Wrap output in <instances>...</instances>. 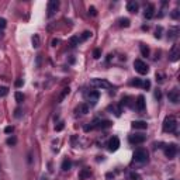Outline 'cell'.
Instances as JSON below:
<instances>
[{
  "label": "cell",
  "instance_id": "cell-33",
  "mask_svg": "<svg viewBox=\"0 0 180 180\" xmlns=\"http://www.w3.org/2000/svg\"><path fill=\"white\" fill-rule=\"evenodd\" d=\"M161 33H162V28L159 27V28L156 30V34H155V37H156V38H161Z\"/></svg>",
  "mask_w": 180,
  "mask_h": 180
},
{
  "label": "cell",
  "instance_id": "cell-32",
  "mask_svg": "<svg viewBox=\"0 0 180 180\" xmlns=\"http://www.w3.org/2000/svg\"><path fill=\"white\" fill-rule=\"evenodd\" d=\"M142 86H144L145 89H149V87H151V82H149V80H145V82H142Z\"/></svg>",
  "mask_w": 180,
  "mask_h": 180
},
{
  "label": "cell",
  "instance_id": "cell-10",
  "mask_svg": "<svg viewBox=\"0 0 180 180\" xmlns=\"http://www.w3.org/2000/svg\"><path fill=\"white\" fill-rule=\"evenodd\" d=\"M107 147H108V149H110L111 152L117 151V149H118V147H120V139H118L117 137H113V138H110V141H108Z\"/></svg>",
  "mask_w": 180,
  "mask_h": 180
},
{
  "label": "cell",
  "instance_id": "cell-18",
  "mask_svg": "<svg viewBox=\"0 0 180 180\" xmlns=\"http://www.w3.org/2000/svg\"><path fill=\"white\" fill-rule=\"evenodd\" d=\"M87 177H90V170H89V169H83L82 172L79 173V179H80V180H86Z\"/></svg>",
  "mask_w": 180,
  "mask_h": 180
},
{
  "label": "cell",
  "instance_id": "cell-8",
  "mask_svg": "<svg viewBox=\"0 0 180 180\" xmlns=\"http://www.w3.org/2000/svg\"><path fill=\"white\" fill-rule=\"evenodd\" d=\"M86 97H87L89 103H90L92 106H94L98 101V98H100V93H98L97 90H93V92H89V93L86 94Z\"/></svg>",
  "mask_w": 180,
  "mask_h": 180
},
{
  "label": "cell",
  "instance_id": "cell-41",
  "mask_svg": "<svg viewBox=\"0 0 180 180\" xmlns=\"http://www.w3.org/2000/svg\"><path fill=\"white\" fill-rule=\"evenodd\" d=\"M21 84H23V80H16V86H17V87H20Z\"/></svg>",
  "mask_w": 180,
  "mask_h": 180
},
{
  "label": "cell",
  "instance_id": "cell-4",
  "mask_svg": "<svg viewBox=\"0 0 180 180\" xmlns=\"http://www.w3.org/2000/svg\"><path fill=\"white\" fill-rule=\"evenodd\" d=\"M90 84L93 86V87H97V89H111L113 86H111V83H108L107 80H104V79H93Z\"/></svg>",
  "mask_w": 180,
  "mask_h": 180
},
{
  "label": "cell",
  "instance_id": "cell-19",
  "mask_svg": "<svg viewBox=\"0 0 180 180\" xmlns=\"http://www.w3.org/2000/svg\"><path fill=\"white\" fill-rule=\"evenodd\" d=\"M82 41H80V38L79 37H72L70 38V47H76V45H79Z\"/></svg>",
  "mask_w": 180,
  "mask_h": 180
},
{
  "label": "cell",
  "instance_id": "cell-39",
  "mask_svg": "<svg viewBox=\"0 0 180 180\" xmlns=\"http://www.w3.org/2000/svg\"><path fill=\"white\" fill-rule=\"evenodd\" d=\"M59 42H61L59 39H54V41H52V45H54V47H56V45H58Z\"/></svg>",
  "mask_w": 180,
  "mask_h": 180
},
{
  "label": "cell",
  "instance_id": "cell-28",
  "mask_svg": "<svg viewBox=\"0 0 180 180\" xmlns=\"http://www.w3.org/2000/svg\"><path fill=\"white\" fill-rule=\"evenodd\" d=\"M6 25H7V21L4 18H0V30H4Z\"/></svg>",
  "mask_w": 180,
  "mask_h": 180
},
{
  "label": "cell",
  "instance_id": "cell-5",
  "mask_svg": "<svg viewBox=\"0 0 180 180\" xmlns=\"http://www.w3.org/2000/svg\"><path fill=\"white\" fill-rule=\"evenodd\" d=\"M145 139H147V135H144V134H134V135H130V137H128V141H130V144H132V145L142 144V142H145Z\"/></svg>",
  "mask_w": 180,
  "mask_h": 180
},
{
  "label": "cell",
  "instance_id": "cell-27",
  "mask_svg": "<svg viewBox=\"0 0 180 180\" xmlns=\"http://www.w3.org/2000/svg\"><path fill=\"white\" fill-rule=\"evenodd\" d=\"M130 179L131 180H141V176H139L138 173H134V172H132L131 175H130Z\"/></svg>",
  "mask_w": 180,
  "mask_h": 180
},
{
  "label": "cell",
  "instance_id": "cell-29",
  "mask_svg": "<svg viewBox=\"0 0 180 180\" xmlns=\"http://www.w3.org/2000/svg\"><path fill=\"white\" fill-rule=\"evenodd\" d=\"M16 100L18 101V103H21V101L24 100V96H23L20 92H17V93H16Z\"/></svg>",
  "mask_w": 180,
  "mask_h": 180
},
{
  "label": "cell",
  "instance_id": "cell-25",
  "mask_svg": "<svg viewBox=\"0 0 180 180\" xmlns=\"http://www.w3.org/2000/svg\"><path fill=\"white\" fill-rule=\"evenodd\" d=\"M141 52H142L144 56H148V55H149V48L145 47V45H141Z\"/></svg>",
  "mask_w": 180,
  "mask_h": 180
},
{
  "label": "cell",
  "instance_id": "cell-6",
  "mask_svg": "<svg viewBox=\"0 0 180 180\" xmlns=\"http://www.w3.org/2000/svg\"><path fill=\"white\" fill-rule=\"evenodd\" d=\"M58 7H59V1H58V0H51L48 3V7H47V11H48L47 14H48V17L55 16Z\"/></svg>",
  "mask_w": 180,
  "mask_h": 180
},
{
  "label": "cell",
  "instance_id": "cell-43",
  "mask_svg": "<svg viewBox=\"0 0 180 180\" xmlns=\"http://www.w3.org/2000/svg\"><path fill=\"white\" fill-rule=\"evenodd\" d=\"M39 180H48V177H47V176H41V179Z\"/></svg>",
  "mask_w": 180,
  "mask_h": 180
},
{
  "label": "cell",
  "instance_id": "cell-23",
  "mask_svg": "<svg viewBox=\"0 0 180 180\" xmlns=\"http://www.w3.org/2000/svg\"><path fill=\"white\" fill-rule=\"evenodd\" d=\"M7 93H9V89H7V87H4V86H1V87H0V97L7 96Z\"/></svg>",
  "mask_w": 180,
  "mask_h": 180
},
{
  "label": "cell",
  "instance_id": "cell-13",
  "mask_svg": "<svg viewBox=\"0 0 180 180\" xmlns=\"http://www.w3.org/2000/svg\"><path fill=\"white\" fill-rule=\"evenodd\" d=\"M145 18H148V20H151L152 17L155 16V6L153 4H148L147 9H145Z\"/></svg>",
  "mask_w": 180,
  "mask_h": 180
},
{
  "label": "cell",
  "instance_id": "cell-30",
  "mask_svg": "<svg viewBox=\"0 0 180 180\" xmlns=\"http://www.w3.org/2000/svg\"><path fill=\"white\" fill-rule=\"evenodd\" d=\"M68 93H69V87H66V89H64V93L61 94V97H59V101H62V100H64V97H65V96L68 94Z\"/></svg>",
  "mask_w": 180,
  "mask_h": 180
},
{
  "label": "cell",
  "instance_id": "cell-36",
  "mask_svg": "<svg viewBox=\"0 0 180 180\" xmlns=\"http://www.w3.org/2000/svg\"><path fill=\"white\" fill-rule=\"evenodd\" d=\"M155 97H156V98H161V97H162V93H161V90H156V92H155Z\"/></svg>",
  "mask_w": 180,
  "mask_h": 180
},
{
  "label": "cell",
  "instance_id": "cell-3",
  "mask_svg": "<svg viewBox=\"0 0 180 180\" xmlns=\"http://www.w3.org/2000/svg\"><path fill=\"white\" fill-rule=\"evenodd\" d=\"M134 68H135V70H137L139 75H147L148 70H149L148 65L144 61H141V59H135V61H134Z\"/></svg>",
  "mask_w": 180,
  "mask_h": 180
},
{
  "label": "cell",
  "instance_id": "cell-26",
  "mask_svg": "<svg viewBox=\"0 0 180 180\" xmlns=\"http://www.w3.org/2000/svg\"><path fill=\"white\" fill-rule=\"evenodd\" d=\"M132 86H137V87H139V86H142V82H141V79H134L131 82Z\"/></svg>",
  "mask_w": 180,
  "mask_h": 180
},
{
  "label": "cell",
  "instance_id": "cell-24",
  "mask_svg": "<svg viewBox=\"0 0 180 180\" xmlns=\"http://www.w3.org/2000/svg\"><path fill=\"white\" fill-rule=\"evenodd\" d=\"M89 37H92V33H90V31H84V33L82 34V37H79V38H80V41H86Z\"/></svg>",
  "mask_w": 180,
  "mask_h": 180
},
{
  "label": "cell",
  "instance_id": "cell-1",
  "mask_svg": "<svg viewBox=\"0 0 180 180\" xmlns=\"http://www.w3.org/2000/svg\"><path fill=\"white\" fill-rule=\"evenodd\" d=\"M148 151L144 149V148H139L134 152V162L135 163H139V165H144L148 162Z\"/></svg>",
  "mask_w": 180,
  "mask_h": 180
},
{
  "label": "cell",
  "instance_id": "cell-34",
  "mask_svg": "<svg viewBox=\"0 0 180 180\" xmlns=\"http://www.w3.org/2000/svg\"><path fill=\"white\" fill-rule=\"evenodd\" d=\"M177 30H173V31H170V38H176L177 37Z\"/></svg>",
  "mask_w": 180,
  "mask_h": 180
},
{
  "label": "cell",
  "instance_id": "cell-12",
  "mask_svg": "<svg viewBox=\"0 0 180 180\" xmlns=\"http://www.w3.org/2000/svg\"><path fill=\"white\" fill-rule=\"evenodd\" d=\"M138 9H139V4L135 0H131V1L127 3V10L130 13H138Z\"/></svg>",
  "mask_w": 180,
  "mask_h": 180
},
{
  "label": "cell",
  "instance_id": "cell-11",
  "mask_svg": "<svg viewBox=\"0 0 180 180\" xmlns=\"http://www.w3.org/2000/svg\"><path fill=\"white\" fill-rule=\"evenodd\" d=\"M167 97H169V101H172V103H179V98H180V96H179V92L176 90V89H173V90H170L169 92V94H167Z\"/></svg>",
  "mask_w": 180,
  "mask_h": 180
},
{
  "label": "cell",
  "instance_id": "cell-15",
  "mask_svg": "<svg viewBox=\"0 0 180 180\" xmlns=\"http://www.w3.org/2000/svg\"><path fill=\"white\" fill-rule=\"evenodd\" d=\"M132 128H135V130H147L148 124L145 121H134L132 122Z\"/></svg>",
  "mask_w": 180,
  "mask_h": 180
},
{
  "label": "cell",
  "instance_id": "cell-9",
  "mask_svg": "<svg viewBox=\"0 0 180 180\" xmlns=\"http://www.w3.org/2000/svg\"><path fill=\"white\" fill-rule=\"evenodd\" d=\"M108 127H111V121H107V120H101L100 121V120H96L90 128H108Z\"/></svg>",
  "mask_w": 180,
  "mask_h": 180
},
{
  "label": "cell",
  "instance_id": "cell-16",
  "mask_svg": "<svg viewBox=\"0 0 180 180\" xmlns=\"http://www.w3.org/2000/svg\"><path fill=\"white\" fill-rule=\"evenodd\" d=\"M137 110H139V111L145 110V98H144V96H138V98H137Z\"/></svg>",
  "mask_w": 180,
  "mask_h": 180
},
{
  "label": "cell",
  "instance_id": "cell-20",
  "mask_svg": "<svg viewBox=\"0 0 180 180\" xmlns=\"http://www.w3.org/2000/svg\"><path fill=\"white\" fill-rule=\"evenodd\" d=\"M33 47L34 48H38V47H39V37H38L37 34H34V37H33Z\"/></svg>",
  "mask_w": 180,
  "mask_h": 180
},
{
  "label": "cell",
  "instance_id": "cell-21",
  "mask_svg": "<svg viewBox=\"0 0 180 180\" xmlns=\"http://www.w3.org/2000/svg\"><path fill=\"white\" fill-rule=\"evenodd\" d=\"M70 166H72V163H70V161H68V159H65L64 161V163H62V170H69L70 169Z\"/></svg>",
  "mask_w": 180,
  "mask_h": 180
},
{
  "label": "cell",
  "instance_id": "cell-14",
  "mask_svg": "<svg viewBox=\"0 0 180 180\" xmlns=\"http://www.w3.org/2000/svg\"><path fill=\"white\" fill-rule=\"evenodd\" d=\"M180 56V51H179V47L177 45H175L173 48H172V52H170V61L172 62H175V61H177Z\"/></svg>",
  "mask_w": 180,
  "mask_h": 180
},
{
  "label": "cell",
  "instance_id": "cell-2",
  "mask_svg": "<svg viewBox=\"0 0 180 180\" xmlns=\"http://www.w3.org/2000/svg\"><path fill=\"white\" fill-rule=\"evenodd\" d=\"M176 130H177V121H176V118L172 117V115L166 117L163 121V131L165 132H175Z\"/></svg>",
  "mask_w": 180,
  "mask_h": 180
},
{
  "label": "cell",
  "instance_id": "cell-40",
  "mask_svg": "<svg viewBox=\"0 0 180 180\" xmlns=\"http://www.w3.org/2000/svg\"><path fill=\"white\" fill-rule=\"evenodd\" d=\"M100 56V49H96L94 51V58H98Z\"/></svg>",
  "mask_w": 180,
  "mask_h": 180
},
{
  "label": "cell",
  "instance_id": "cell-31",
  "mask_svg": "<svg viewBox=\"0 0 180 180\" xmlns=\"http://www.w3.org/2000/svg\"><path fill=\"white\" fill-rule=\"evenodd\" d=\"M16 138H14V137H11V138H9V139H7V144H9V145H14V144H16Z\"/></svg>",
  "mask_w": 180,
  "mask_h": 180
},
{
  "label": "cell",
  "instance_id": "cell-22",
  "mask_svg": "<svg viewBox=\"0 0 180 180\" xmlns=\"http://www.w3.org/2000/svg\"><path fill=\"white\" fill-rule=\"evenodd\" d=\"M120 25L121 27H130V20L128 18H121L120 20Z\"/></svg>",
  "mask_w": 180,
  "mask_h": 180
},
{
  "label": "cell",
  "instance_id": "cell-35",
  "mask_svg": "<svg viewBox=\"0 0 180 180\" xmlns=\"http://www.w3.org/2000/svg\"><path fill=\"white\" fill-rule=\"evenodd\" d=\"M172 17H173V18H177V17H179V10H173V13H172Z\"/></svg>",
  "mask_w": 180,
  "mask_h": 180
},
{
  "label": "cell",
  "instance_id": "cell-42",
  "mask_svg": "<svg viewBox=\"0 0 180 180\" xmlns=\"http://www.w3.org/2000/svg\"><path fill=\"white\" fill-rule=\"evenodd\" d=\"M6 132H13V127H6Z\"/></svg>",
  "mask_w": 180,
  "mask_h": 180
},
{
  "label": "cell",
  "instance_id": "cell-37",
  "mask_svg": "<svg viewBox=\"0 0 180 180\" xmlns=\"http://www.w3.org/2000/svg\"><path fill=\"white\" fill-rule=\"evenodd\" d=\"M89 11L92 13V16H96V14H97V13H96V9H94V7H90V9H89Z\"/></svg>",
  "mask_w": 180,
  "mask_h": 180
},
{
  "label": "cell",
  "instance_id": "cell-17",
  "mask_svg": "<svg viewBox=\"0 0 180 180\" xmlns=\"http://www.w3.org/2000/svg\"><path fill=\"white\" fill-rule=\"evenodd\" d=\"M76 113H78V114H87V113H89V106H87V104H80V106L76 108Z\"/></svg>",
  "mask_w": 180,
  "mask_h": 180
},
{
  "label": "cell",
  "instance_id": "cell-38",
  "mask_svg": "<svg viewBox=\"0 0 180 180\" xmlns=\"http://www.w3.org/2000/svg\"><path fill=\"white\" fill-rule=\"evenodd\" d=\"M62 128H64V122H59V125H58V127H55V130H56V131H61Z\"/></svg>",
  "mask_w": 180,
  "mask_h": 180
},
{
  "label": "cell",
  "instance_id": "cell-7",
  "mask_svg": "<svg viewBox=\"0 0 180 180\" xmlns=\"http://www.w3.org/2000/svg\"><path fill=\"white\" fill-rule=\"evenodd\" d=\"M176 153H177V147H176L175 144H169L167 147L165 148V155H166V158L173 159V158L176 156Z\"/></svg>",
  "mask_w": 180,
  "mask_h": 180
}]
</instances>
